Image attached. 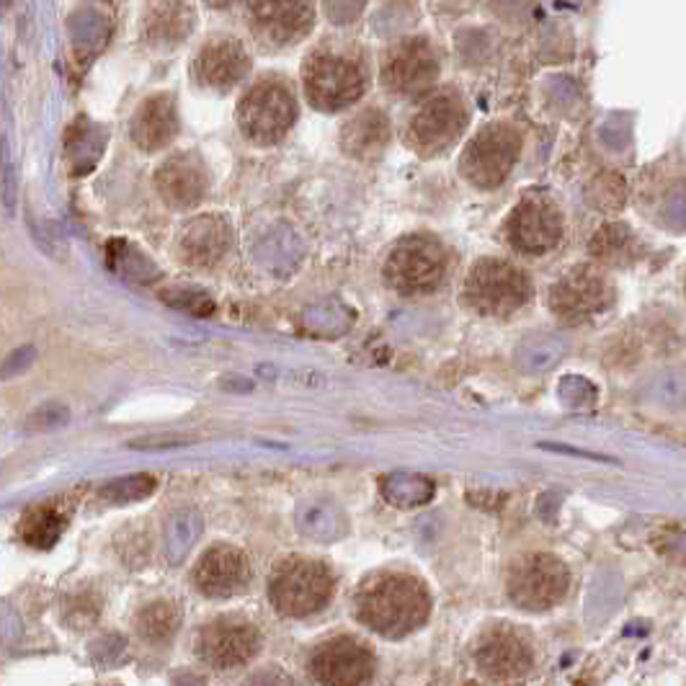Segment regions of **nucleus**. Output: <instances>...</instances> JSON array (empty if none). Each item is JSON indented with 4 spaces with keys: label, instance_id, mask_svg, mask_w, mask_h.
I'll return each mask as SVG.
<instances>
[{
    "label": "nucleus",
    "instance_id": "obj_1",
    "mask_svg": "<svg viewBox=\"0 0 686 686\" xmlns=\"http://www.w3.org/2000/svg\"><path fill=\"white\" fill-rule=\"evenodd\" d=\"M354 604L358 622L389 641L416 633L432 612V599L424 581L397 571L370 575L358 586Z\"/></svg>",
    "mask_w": 686,
    "mask_h": 686
},
{
    "label": "nucleus",
    "instance_id": "obj_2",
    "mask_svg": "<svg viewBox=\"0 0 686 686\" xmlns=\"http://www.w3.org/2000/svg\"><path fill=\"white\" fill-rule=\"evenodd\" d=\"M366 85H370V75H366L364 62L336 50L313 52L302 67V89H305L310 106L325 114H336L358 104Z\"/></svg>",
    "mask_w": 686,
    "mask_h": 686
},
{
    "label": "nucleus",
    "instance_id": "obj_3",
    "mask_svg": "<svg viewBox=\"0 0 686 686\" xmlns=\"http://www.w3.org/2000/svg\"><path fill=\"white\" fill-rule=\"evenodd\" d=\"M298 122V98L290 85L263 77L248 89L238 104V127L248 143L269 147L282 143Z\"/></svg>",
    "mask_w": 686,
    "mask_h": 686
},
{
    "label": "nucleus",
    "instance_id": "obj_4",
    "mask_svg": "<svg viewBox=\"0 0 686 686\" xmlns=\"http://www.w3.org/2000/svg\"><path fill=\"white\" fill-rule=\"evenodd\" d=\"M333 594V579L329 568L308 558L284 560L271 573L269 599L274 610L284 617L302 620L321 612Z\"/></svg>",
    "mask_w": 686,
    "mask_h": 686
},
{
    "label": "nucleus",
    "instance_id": "obj_5",
    "mask_svg": "<svg viewBox=\"0 0 686 686\" xmlns=\"http://www.w3.org/2000/svg\"><path fill=\"white\" fill-rule=\"evenodd\" d=\"M467 122H470V114L457 91L426 93L416 114L410 116L405 139L420 158H434V155L447 153L462 137Z\"/></svg>",
    "mask_w": 686,
    "mask_h": 686
},
{
    "label": "nucleus",
    "instance_id": "obj_6",
    "mask_svg": "<svg viewBox=\"0 0 686 686\" xmlns=\"http://www.w3.org/2000/svg\"><path fill=\"white\" fill-rule=\"evenodd\" d=\"M532 298V284L513 263L486 259L478 261L467 277L465 300L475 313L488 318H509Z\"/></svg>",
    "mask_w": 686,
    "mask_h": 686
},
{
    "label": "nucleus",
    "instance_id": "obj_7",
    "mask_svg": "<svg viewBox=\"0 0 686 686\" xmlns=\"http://www.w3.org/2000/svg\"><path fill=\"white\" fill-rule=\"evenodd\" d=\"M521 153V135L511 124L493 122L482 127L465 145L459 158V174L478 189H498L517 166Z\"/></svg>",
    "mask_w": 686,
    "mask_h": 686
},
{
    "label": "nucleus",
    "instance_id": "obj_8",
    "mask_svg": "<svg viewBox=\"0 0 686 686\" xmlns=\"http://www.w3.org/2000/svg\"><path fill=\"white\" fill-rule=\"evenodd\" d=\"M449 256L432 236H408L387 256L385 279L401 294H424L436 290L447 274Z\"/></svg>",
    "mask_w": 686,
    "mask_h": 686
},
{
    "label": "nucleus",
    "instance_id": "obj_9",
    "mask_svg": "<svg viewBox=\"0 0 686 686\" xmlns=\"http://www.w3.org/2000/svg\"><path fill=\"white\" fill-rule=\"evenodd\" d=\"M568 586H571V573L563 560L550 552L519 558L506 579L509 599L527 612H548L558 606L565 599Z\"/></svg>",
    "mask_w": 686,
    "mask_h": 686
},
{
    "label": "nucleus",
    "instance_id": "obj_10",
    "mask_svg": "<svg viewBox=\"0 0 686 686\" xmlns=\"http://www.w3.org/2000/svg\"><path fill=\"white\" fill-rule=\"evenodd\" d=\"M315 23L313 0H251L248 27L261 50L282 52L300 44Z\"/></svg>",
    "mask_w": 686,
    "mask_h": 686
},
{
    "label": "nucleus",
    "instance_id": "obj_11",
    "mask_svg": "<svg viewBox=\"0 0 686 686\" xmlns=\"http://www.w3.org/2000/svg\"><path fill=\"white\" fill-rule=\"evenodd\" d=\"M441 58L428 39H405L382 65V85L401 98H424L439 81Z\"/></svg>",
    "mask_w": 686,
    "mask_h": 686
},
{
    "label": "nucleus",
    "instance_id": "obj_12",
    "mask_svg": "<svg viewBox=\"0 0 686 686\" xmlns=\"http://www.w3.org/2000/svg\"><path fill=\"white\" fill-rule=\"evenodd\" d=\"M261 651L259 627L246 617L225 614L207 622L197 635V653L207 666L217 672H230V668L246 666Z\"/></svg>",
    "mask_w": 686,
    "mask_h": 686
},
{
    "label": "nucleus",
    "instance_id": "obj_13",
    "mask_svg": "<svg viewBox=\"0 0 686 686\" xmlns=\"http://www.w3.org/2000/svg\"><path fill=\"white\" fill-rule=\"evenodd\" d=\"M506 236L519 253L542 256L563 238V215L544 194H529L513 207L506 222Z\"/></svg>",
    "mask_w": 686,
    "mask_h": 686
},
{
    "label": "nucleus",
    "instance_id": "obj_14",
    "mask_svg": "<svg viewBox=\"0 0 686 686\" xmlns=\"http://www.w3.org/2000/svg\"><path fill=\"white\" fill-rule=\"evenodd\" d=\"M612 300L610 282L602 271L575 267L558 279L550 292V308L563 323H583L606 310Z\"/></svg>",
    "mask_w": 686,
    "mask_h": 686
},
{
    "label": "nucleus",
    "instance_id": "obj_15",
    "mask_svg": "<svg viewBox=\"0 0 686 686\" xmlns=\"http://www.w3.org/2000/svg\"><path fill=\"white\" fill-rule=\"evenodd\" d=\"M310 674L323 684H366L374 676L377 661L370 645L341 635L318 645L310 656Z\"/></svg>",
    "mask_w": 686,
    "mask_h": 686
},
{
    "label": "nucleus",
    "instance_id": "obj_16",
    "mask_svg": "<svg viewBox=\"0 0 686 686\" xmlns=\"http://www.w3.org/2000/svg\"><path fill=\"white\" fill-rule=\"evenodd\" d=\"M475 664L496 682H513L532 672L534 653L527 637L513 627L498 625L480 635L475 645Z\"/></svg>",
    "mask_w": 686,
    "mask_h": 686
},
{
    "label": "nucleus",
    "instance_id": "obj_17",
    "mask_svg": "<svg viewBox=\"0 0 686 686\" xmlns=\"http://www.w3.org/2000/svg\"><path fill=\"white\" fill-rule=\"evenodd\" d=\"M251 73V54L238 39H212L205 44L191 65V75L201 89L228 93Z\"/></svg>",
    "mask_w": 686,
    "mask_h": 686
},
{
    "label": "nucleus",
    "instance_id": "obj_18",
    "mask_svg": "<svg viewBox=\"0 0 686 686\" xmlns=\"http://www.w3.org/2000/svg\"><path fill=\"white\" fill-rule=\"evenodd\" d=\"M251 563L246 552L232 544H215L194 568V586L209 599H230L248 589Z\"/></svg>",
    "mask_w": 686,
    "mask_h": 686
},
{
    "label": "nucleus",
    "instance_id": "obj_19",
    "mask_svg": "<svg viewBox=\"0 0 686 686\" xmlns=\"http://www.w3.org/2000/svg\"><path fill=\"white\" fill-rule=\"evenodd\" d=\"M155 189L174 209H191L207 197V166L197 153H178L168 158L155 174Z\"/></svg>",
    "mask_w": 686,
    "mask_h": 686
},
{
    "label": "nucleus",
    "instance_id": "obj_20",
    "mask_svg": "<svg viewBox=\"0 0 686 686\" xmlns=\"http://www.w3.org/2000/svg\"><path fill=\"white\" fill-rule=\"evenodd\" d=\"M129 135L132 143L145 153H158L168 147L178 135L176 98L170 93H155V96L145 98L137 114L132 116Z\"/></svg>",
    "mask_w": 686,
    "mask_h": 686
},
{
    "label": "nucleus",
    "instance_id": "obj_21",
    "mask_svg": "<svg viewBox=\"0 0 686 686\" xmlns=\"http://www.w3.org/2000/svg\"><path fill=\"white\" fill-rule=\"evenodd\" d=\"M230 246V228L220 215H201L181 232V256L191 267H215Z\"/></svg>",
    "mask_w": 686,
    "mask_h": 686
},
{
    "label": "nucleus",
    "instance_id": "obj_22",
    "mask_svg": "<svg viewBox=\"0 0 686 686\" xmlns=\"http://www.w3.org/2000/svg\"><path fill=\"white\" fill-rule=\"evenodd\" d=\"M389 143V122L380 108H364L341 132L343 153L356 160L380 158Z\"/></svg>",
    "mask_w": 686,
    "mask_h": 686
},
{
    "label": "nucleus",
    "instance_id": "obj_23",
    "mask_svg": "<svg viewBox=\"0 0 686 686\" xmlns=\"http://www.w3.org/2000/svg\"><path fill=\"white\" fill-rule=\"evenodd\" d=\"M106 147V132L91 124L89 119H77L65 135V158L73 176H85L96 168Z\"/></svg>",
    "mask_w": 686,
    "mask_h": 686
},
{
    "label": "nucleus",
    "instance_id": "obj_24",
    "mask_svg": "<svg viewBox=\"0 0 686 686\" xmlns=\"http://www.w3.org/2000/svg\"><path fill=\"white\" fill-rule=\"evenodd\" d=\"M135 627L143 641L163 645L178 633V627H181V612H178V606L174 602L158 599V602L147 604L145 610L137 614Z\"/></svg>",
    "mask_w": 686,
    "mask_h": 686
},
{
    "label": "nucleus",
    "instance_id": "obj_25",
    "mask_svg": "<svg viewBox=\"0 0 686 686\" xmlns=\"http://www.w3.org/2000/svg\"><path fill=\"white\" fill-rule=\"evenodd\" d=\"M62 532H65V517L52 506L31 509L19 524L21 540L37 550H50Z\"/></svg>",
    "mask_w": 686,
    "mask_h": 686
},
{
    "label": "nucleus",
    "instance_id": "obj_26",
    "mask_svg": "<svg viewBox=\"0 0 686 686\" xmlns=\"http://www.w3.org/2000/svg\"><path fill=\"white\" fill-rule=\"evenodd\" d=\"M108 267L119 271L122 277L135 279V282H150V279H155V269L150 267V261H147L143 253H137L135 248L122 243V240L108 243Z\"/></svg>",
    "mask_w": 686,
    "mask_h": 686
},
{
    "label": "nucleus",
    "instance_id": "obj_27",
    "mask_svg": "<svg viewBox=\"0 0 686 686\" xmlns=\"http://www.w3.org/2000/svg\"><path fill=\"white\" fill-rule=\"evenodd\" d=\"M630 246H633V232L625 225H606L594 240V253L602 261L622 263L630 259Z\"/></svg>",
    "mask_w": 686,
    "mask_h": 686
},
{
    "label": "nucleus",
    "instance_id": "obj_28",
    "mask_svg": "<svg viewBox=\"0 0 686 686\" xmlns=\"http://www.w3.org/2000/svg\"><path fill=\"white\" fill-rule=\"evenodd\" d=\"M155 490V478L150 475H129V478L112 480L108 486L101 488V498L112 503H132L139 498L150 496Z\"/></svg>",
    "mask_w": 686,
    "mask_h": 686
},
{
    "label": "nucleus",
    "instance_id": "obj_29",
    "mask_svg": "<svg viewBox=\"0 0 686 686\" xmlns=\"http://www.w3.org/2000/svg\"><path fill=\"white\" fill-rule=\"evenodd\" d=\"M0 199L8 212H15V201H19V176H15L13 150L8 137H0Z\"/></svg>",
    "mask_w": 686,
    "mask_h": 686
},
{
    "label": "nucleus",
    "instance_id": "obj_30",
    "mask_svg": "<svg viewBox=\"0 0 686 686\" xmlns=\"http://www.w3.org/2000/svg\"><path fill=\"white\" fill-rule=\"evenodd\" d=\"M70 420V410L62 403H44L39 405L37 410L29 413L27 424L23 428L27 432H52V428L65 426Z\"/></svg>",
    "mask_w": 686,
    "mask_h": 686
},
{
    "label": "nucleus",
    "instance_id": "obj_31",
    "mask_svg": "<svg viewBox=\"0 0 686 686\" xmlns=\"http://www.w3.org/2000/svg\"><path fill=\"white\" fill-rule=\"evenodd\" d=\"M37 362V349L34 346H21L15 349L13 354H8V358L3 362V366H0V380H13V377H21L23 372L29 370L31 364Z\"/></svg>",
    "mask_w": 686,
    "mask_h": 686
},
{
    "label": "nucleus",
    "instance_id": "obj_32",
    "mask_svg": "<svg viewBox=\"0 0 686 686\" xmlns=\"http://www.w3.org/2000/svg\"><path fill=\"white\" fill-rule=\"evenodd\" d=\"M205 3L212 6V8H230V6L240 3V0H205Z\"/></svg>",
    "mask_w": 686,
    "mask_h": 686
},
{
    "label": "nucleus",
    "instance_id": "obj_33",
    "mask_svg": "<svg viewBox=\"0 0 686 686\" xmlns=\"http://www.w3.org/2000/svg\"><path fill=\"white\" fill-rule=\"evenodd\" d=\"M8 8H11V0H0V15H3Z\"/></svg>",
    "mask_w": 686,
    "mask_h": 686
}]
</instances>
